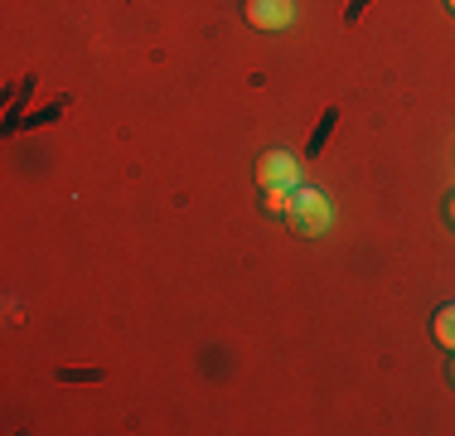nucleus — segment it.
I'll return each mask as SVG.
<instances>
[{"label": "nucleus", "instance_id": "obj_1", "mask_svg": "<svg viewBox=\"0 0 455 436\" xmlns=\"http://www.w3.org/2000/svg\"><path fill=\"white\" fill-rule=\"evenodd\" d=\"M291 223H296L300 238H320L330 228V204H324L320 190H300L291 194Z\"/></svg>", "mask_w": 455, "mask_h": 436}, {"label": "nucleus", "instance_id": "obj_7", "mask_svg": "<svg viewBox=\"0 0 455 436\" xmlns=\"http://www.w3.org/2000/svg\"><path fill=\"white\" fill-rule=\"evenodd\" d=\"M446 5H451V10H455V0H446Z\"/></svg>", "mask_w": 455, "mask_h": 436}, {"label": "nucleus", "instance_id": "obj_3", "mask_svg": "<svg viewBox=\"0 0 455 436\" xmlns=\"http://www.w3.org/2000/svg\"><path fill=\"white\" fill-rule=\"evenodd\" d=\"M296 20V0H247V25L252 29H286Z\"/></svg>", "mask_w": 455, "mask_h": 436}, {"label": "nucleus", "instance_id": "obj_2", "mask_svg": "<svg viewBox=\"0 0 455 436\" xmlns=\"http://www.w3.org/2000/svg\"><path fill=\"white\" fill-rule=\"evenodd\" d=\"M296 180H300V166L286 150H267V156L257 160V184H262V190H296Z\"/></svg>", "mask_w": 455, "mask_h": 436}, {"label": "nucleus", "instance_id": "obj_6", "mask_svg": "<svg viewBox=\"0 0 455 436\" xmlns=\"http://www.w3.org/2000/svg\"><path fill=\"white\" fill-rule=\"evenodd\" d=\"M451 218H455V199H451Z\"/></svg>", "mask_w": 455, "mask_h": 436}, {"label": "nucleus", "instance_id": "obj_4", "mask_svg": "<svg viewBox=\"0 0 455 436\" xmlns=\"http://www.w3.org/2000/svg\"><path fill=\"white\" fill-rule=\"evenodd\" d=\"M431 335H436L441 349H451V354H455V301L436 311V320H431Z\"/></svg>", "mask_w": 455, "mask_h": 436}, {"label": "nucleus", "instance_id": "obj_8", "mask_svg": "<svg viewBox=\"0 0 455 436\" xmlns=\"http://www.w3.org/2000/svg\"><path fill=\"white\" fill-rule=\"evenodd\" d=\"M451 374H455V364H451Z\"/></svg>", "mask_w": 455, "mask_h": 436}, {"label": "nucleus", "instance_id": "obj_5", "mask_svg": "<svg viewBox=\"0 0 455 436\" xmlns=\"http://www.w3.org/2000/svg\"><path fill=\"white\" fill-rule=\"evenodd\" d=\"M262 204H267V214H291V190H267Z\"/></svg>", "mask_w": 455, "mask_h": 436}]
</instances>
